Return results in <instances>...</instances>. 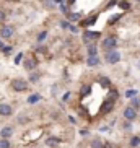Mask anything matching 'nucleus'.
<instances>
[{"label":"nucleus","instance_id":"nucleus-11","mask_svg":"<svg viewBox=\"0 0 140 148\" xmlns=\"http://www.w3.org/2000/svg\"><path fill=\"white\" fill-rule=\"evenodd\" d=\"M23 67L26 70H30V72H33V70L36 69V60L34 59H26V60L23 62Z\"/></svg>","mask_w":140,"mask_h":148},{"label":"nucleus","instance_id":"nucleus-7","mask_svg":"<svg viewBox=\"0 0 140 148\" xmlns=\"http://www.w3.org/2000/svg\"><path fill=\"white\" fill-rule=\"evenodd\" d=\"M13 114V109L10 104H0V116H3V117H8Z\"/></svg>","mask_w":140,"mask_h":148},{"label":"nucleus","instance_id":"nucleus-3","mask_svg":"<svg viewBox=\"0 0 140 148\" xmlns=\"http://www.w3.org/2000/svg\"><path fill=\"white\" fill-rule=\"evenodd\" d=\"M12 86H13L15 91H25L28 88V83H26V80H23V78H16L12 82Z\"/></svg>","mask_w":140,"mask_h":148},{"label":"nucleus","instance_id":"nucleus-9","mask_svg":"<svg viewBox=\"0 0 140 148\" xmlns=\"http://www.w3.org/2000/svg\"><path fill=\"white\" fill-rule=\"evenodd\" d=\"M0 135H2V138H10L12 135H13V129L12 127H2V130H0Z\"/></svg>","mask_w":140,"mask_h":148},{"label":"nucleus","instance_id":"nucleus-22","mask_svg":"<svg viewBox=\"0 0 140 148\" xmlns=\"http://www.w3.org/2000/svg\"><path fill=\"white\" fill-rule=\"evenodd\" d=\"M111 109H113V101H109V103H106V104H104V108L101 109V112H103V114H106L108 111H111Z\"/></svg>","mask_w":140,"mask_h":148},{"label":"nucleus","instance_id":"nucleus-5","mask_svg":"<svg viewBox=\"0 0 140 148\" xmlns=\"http://www.w3.org/2000/svg\"><path fill=\"white\" fill-rule=\"evenodd\" d=\"M15 34V28L10 26V25H5L2 29H0V38H5V39H8L12 36Z\"/></svg>","mask_w":140,"mask_h":148},{"label":"nucleus","instance_id":"nucleus-26","mask_svg":"<svg viewBox=\"0 0 140 148\" xmlns=\"http://www.w3.org/2000/svg\"><path fill=\"white\" fill-rule=\"evenodd\" d=\"M130 106H134V108H139V106H140V99H137V96H135V98H132V104Z\"/></svg>","mask_w":140,"mask_h":148},{"label":"nucleus","instance_id":"nucleus-38","mask_svg":"<svg viewBox=\"0 0 140 148\" xmlns=\"http://www.w3.org/2000/svg\"><path fill=\"white\" fill-rule=\"evenodd\" d=\"M137 67H139V69H140V60H139V62H137Z\"/></svg>","mask_w":140,"mask_h":148},{"label":"nucleus","instance_id":"nucleus-16","mask_svg":"<svg viewBox=\"0 0 140 148\" xmlns=\"http://www.w3.org/2000/svg\"><path fill=\"white\" fill-rule=\"evenodd\" d=\"M91 148H104V145H103V142H101L100 138H93L91 140Z\"/></svg>","mask_w":140,"mask_h":148},{"label":"nucleus","instance_id":"nucleus-21","mask_svg":"<svg viewBox=\"0 0 140 148\" xmlns=\"http://www.w3.org/2000/svg\"><path fill=\"white\" fill-rule=\"evenodd\" d=\"M139 145H140V137H132L130 138V147L135 148V147H139Z\"/></svg>","mask_w":140,"mask_h":148},{"label":"nucleus","instance_id":"nucleus-27","mask_svg":"<svg viewBox=\"0 0 140 148\" xmlns=\"http://www.w3.org/2000/svg\"><path fill=\"white\" fill-rule=\"evenodd\" d=\"M111 101H114V99H117V96H119V93L116 91V90H111Z\"/></svg>","mask_w":140,"mask_h":148},{"label":"nucleus","instance_id":"nucleus-4","mask_svg":"<svg viewBox=\"0 0 140 148\" xmlns=\"http://www.w3.org/2000/svg\"><path fill=\"white\" fill-rule=\"evenodd\" d=\"M135 117H137V109L134 106H129V108L124 109V119L132 122V121H135Z\"/></svg>","mask_w":140,"mask_h":148},{"label":"nucleus","instance_id":"nucleus-29","mask_svg":"<svg viewBox=\"0 0 140 148\" xmlns=\"http://www.w3.org/2000/svg\"><path fill=\"white\" fill-rule=\"evenodd\" d=\"M7 20V13H5L3 10H0V23H3Z\"/></svg>","mask_w":140,"mask_h":148},{"label":"nucleus","instance_id":"nucleus-12","mask_svg":"<svg viewBox=\"0 0 140 148\" xmlns=\"http://www.w3.org/2000/svg\"><path fill=\"white\" fill-rule=\"evenodd\" d=\"M59 143H60V138H57V137H49V138H46V145L51 148L57 147Z\"/></svg>","mask_w":140,"mask_h":148},{"label":"nucleus","instance_id":"nucleus-1","mask_svg":"<svg viewBox=\"0 0 140 148\" xmlns=\"http://www.w3.org/2000/svg\"><path fill=\"white\" fill-rule=\"evenodd\" d=\"M106 62L108 64H117L121 60V52L116 51V49H111V51H106Z\"/></svg>","mask_w":140,"mask_h":148},{"label":"nucleus","instance_id":"nucleus-24","mask_svg":"<svg viewBox=\"0 0 140 148\" xmlns=\"http://www.w3.org/2000/svg\"><path fill=\"white\" fill-rule=\"evenodd\" d=\"M137 93H139L137 90H127V91H126V96H127V98H135Z\"/></svg>","mask_w":140,"mask_h":148},{"label":"nucleus","instance_id":"nucleus-18","mask_svg":"<svg viewBox=\"0 0 140 148\" xmlns=\"http://www.w3.org/2000/svg\"><path fill=\"white\" fill-rule=\"evenodd\" d=\"M46 38H47V31L44 29V31H41L39 34H38V42H44V41H46Z\"/></svg>","mask_w":140,"mask_h":148},{"label":"nucleus","instance_id":"nucleus-33","mask_svg":"<svg viewBox=\"0 0 140 148\" xmlns=\"http://www.w3.org/2000/svg\"><path fill=\"white\" fill-rule=\"evenodd\" d=\"M2 51H3V52H10V51H12V47H10V46H7V47H3Z\"/></svg>","mask_w":140,"mask_h":148},{"label":"nucleus","instance_id":"nucleus-14","mask_svg":"<svg viewBox=\"0 0 140 148\" xmlns=\"http://www.w3.org/2000/svg\"><path fill=\"white\" fill-rule=\"evenodd\" d=\"M82 18V13H67V20L69 21H78Z\"/></svg>","mask_w":140,"mask_h":148},{"label":"nucleus","instance_id":"nucleus-6","mask_svg":"<svg viewBox=\"0 0 140 148\" xmlns=\"http://www.w3.org/2000/svg\"><path fill=\"white\" fill-rule=\"evenodd\" d=\"M117 46V39L114 38V36H111V38H106L104 41H103V47L106 49V51H111V49H114Z\"/></svg>","mask_w":140,"mask_h":148},{"label":"nucleus","instance_id":"nucleus-31","mask_svg":"<svg viewBox=\"0 0 140 148\" xmlns=\"http://www.w3.org/2000/svg\"><path fill=\"white\" fill-rule=\"evenodd\" d=\"M88 134H90V130H88V129H82V130H80V135H82V137H86Z\"/></svg>","mask_w":140,"mask_h":148},{"label":"nucleus","instance_id":"nucleus-34","mask_svg":"<svg viewBox=\"0 0 140 148\" xmlns=\"http://www.w3.org/2000/svg\"><path fill=\"white\" fill-rule=\"evenodd\" d=\"M116 2H117V0H111L109 3H108V8H109V7H113V5H114V3H116Z\"/></svg>","mask_w":140,"mask_h":148},{"label":"nucleus","instance_id":"nucleus-32","mask_svg":"<svg viewBox=\"0 0 140 148\" xmlns=\"http://www.w3.org/2000/svg\"><path fill=\"white\" fill-rule=\"evenodd\" d=\"M18 122H20V124H25V122H28V117H26V116H21Z\"/></svg>","mask_w":140,"mask_h":148},{"label":"nucleus","instance_id":"nucleus-35","mask_svg":"<svg viewBox=\"0 0 140 148\" xmlns=\"http://www.w3.org/2000/svg\"><path fill=\"white\" fill-rule=\"evenodd\" d=\"M121 7H124V8H129V3H126V2L122 3V2H121Z\"/></svg>","mask_w":140,"mask_h":148},{"label":"nucleus","instance_id":"nucleus-10","mask_svg":"<svg viewBox=\"0 0 140 148\" xmlns=\"http://www.w3.org/2000/svg\"><path fill=\"white\" fill-rule=\"evenodd\" d=\"M100 57H98V56H88V59H86V64H88V65H90V67H98V65H100Z\"/></svg>","mask_w":140,"mask_h":148},{"label":"nucleus","instance_id":"nucleus-15","mask_svg":"<svg viewBox=\"0 0 140 148\" xmlns=\"http://www.w3.org/2000/svg\"><path fill=\"white\" fill-rule=\"evenodd\" d=\"M100 85L103 88H109L111 86V80L106 78V77H101V78H100Z\"/></svg>","mask_w":140,"mask_h":148},{"label":"nucleus","instance_id":"nucleus-13","mask_svg":"<svg viewBox=\"0 0 140 148\" xmlns=\"http://www.w3.org/2000/svg\"><path fill=\"white\" fill-rule=\"evenodd\" d=\"M43 3H44V8H47V10H54L57 7V0H43Z\"/></svg>","mask_w":140,"mask_h":148},{"label":"nucleus","instance_id":"nucleus-28","mask_svg":"<svg viewBox=\"0 0 140 148\" xmlns=\"http://www.w3.org/2000/svg\"><path fill=\"white\" fill-rule=\"evenodd\" d=\"M21 60H23V52H18V56L15 57V64L18 65V64H20Z\"/></svg>","mask_w":140,"mask_h":148},{"label":"nucleus","instance_id":"nucleus-19","mask_svg":"<svg viewBox=\"0 0 140 148\" xmlns=\"http://www.w3.org/2000/svg\"><path fill=\"white\" fill-rule=\"evenodd\" d=\"M39 78H41V73H38V72H33V73L30 75V80H31V83H36V82H39Z\"/></svg>","mask_w":140,"mask_h":148},{"label":"nucleus","instance_id":"nucleus-8","mask_svg":"<svg viewBox=\"0 0 140 148\" xmlns=\"http://www.w3.org/2000/svg\"><path fill=\"white\" fill-rule=\"evenodd\" d=\"M86 52H88V56H98V46H96V42L86 44Z\"/></svg>","mask_w":140,"mask_h":148},{"label":"nucleus","instance_id":"nucleus-25","mask_svg":"<svg viewBox=\"0 0 140 148\" xmlns=\"http://www.w3.org/2000/svg\"><path fill=\"white\" fill-rule=\"evenodd\" d=\"M90 91H91V88L88 86V85H85V86H82V95H90Z\"/></svg>","mask_w":140,"mask_h":148},{"label":"nucleus","instance_id":"nucleus-23","mask_svg":"<svg viewBox=\"0 0 140 148\" xmlns=\"http://www.w3.org/2000/svg\"><path fill=\"white\" fill-rule=\"evenodd\" d=\"M0 148H10L8 138H2V140H0Z\"/></svg>","mask_w":140,"mask_h":148},{"label":"nucleus","instance_id":"nucleus-17","mask_svg":"<svg viewBox=\"0 0 140 148\" xmlns=\"http://www.w3.org/2000/svg\"><path fill=\"white\" fill-rule=\"evenodd\" d=\"M38 101H41L39 95H31L30 98H28V103H30V104H34V103H38Z\"/></svg>","mask_w":140,"mask_h":148},{"label":"nucleus","instance_id":"nucleus-20","mask_svg":"<svg viewBox=\"0 0 140 148\" xmlns=\"http://www.w3.org/2000/svg\"><path fill=\"white\" fill-rule=\"evenodd\" d=\"M59 25H60V26L64 28V29H72V28H73V25H72L70 21H65V20H62V21L59 23Z\"/></svg>","mask_w":140,"mask_h":148},{"label":"nucleus","instance_id":"nucleus-36","mask_svg":"<svg viewBox=\"0 0 140 148\" xmlns=\"http://www.w3.org/2000/svg\"><path fill=\"white\" fill-rule=\"evenodd\" d=\"M67 3H69V5H73V3H75V0H67Z\"/></svg>","mask_w":140,"mask_h":148},{"label":"nucleus","instance_id":"nucleus-37","mask_svg":"<svg viewBox=\"0 0 140 148\" xmlns=\"http://www.w3.org/2000/svg\"><path fill=\"white\" fill-rule=\"evenodd\" d=\"M5 46H3V42H2V39H0V49H3Z\"/></svg>","mask_w":140,"mask_h":148},{"label":"nucleus","instance_id":"nucleus-30","mask_svg":"<svg viewBox=\"0 0 140 148\" xmlns=\"http://www.w3.org/2000/svg\"><path fill=\"white\" fill-rule=\"evenodd\" d=\"M119 18H121V15H114V16L109 20V25H113V23H116V21L119 20Z\"/></svg>","mask_w":140,"mask_h":148},{"label":"nucleus","instance_id":"nucleus-2","mask_svg":"<svg viewBox=\"0 0 140 148\" xmlns=\"http://www.w3.org/2000/svg\"><path fill=\"white\" fill-rule=\"evenodd\" d=\"M101 38V33L100 31H85L83 33V41L85 44H90L91 41H96Z\"/></svg>","mask_w":140,"mask_h":148}]
</instances>
